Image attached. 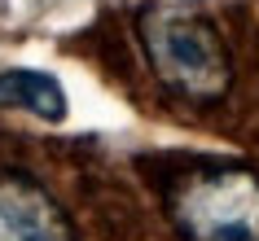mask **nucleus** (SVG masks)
I'll return each instance as SVG.
<instances>
[{"label":"nucleus","mask_w":259,"mask_h":241,"mask_svg":"<svg viewBox=\"0 0 259 241\" xmlns=\"http://www.w3.org/2000/svg\"><path fill=\"white\" fill-rule=\"evenodd\" d=\"M0 241H75L66 215L31 175H0Z\"/></svg>","instance_id":"7ed1b4c3"},{"label":"nucleus","mask_w":259,"mask_h":241,"mask_svg":"<svg viewBox=\"0 0 259 241\" xmlns=\"http://www.w3.org/2000/svg\"><path fill=\"white\" fill-rule=\"evenodd\" d=\"M141 44L154 75L189 101H215L229 92V53L215 27L189 5H154L141 18Z\"/></svg>","instance_id":"f257e3e1"},{"label":"nucleus","mask_w":259,"mask_h":241,"mask_svg":"<svg viewBox=\"0 0 259 241\" xmlns=\"http://www.w3.org/2000/svg\"><path fill=\"white\" fill-rule=\"evenodd\" d=\"M0 106L5 110H27V114H35L44 123H62L66 110H70L62 83L49 70H31V66L0 70Z\"/></svg>","instance_id":"20e7f679"},{"label":"nucleus","mask_w":259,"mask_h":241,"mask_svg":"<svg viewBox=\"0 0 259 241\" xmlns=\"http://www.w3.org/2000/svg\"><path fill=\"white\" fill-rule=\"evenodd\" d=\"M189 241H259V180L250 171H211L185 180L171 202Z\"/></svg>","instance_id":"f03ea898"}]
</instances>
